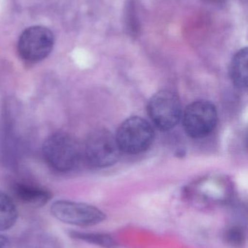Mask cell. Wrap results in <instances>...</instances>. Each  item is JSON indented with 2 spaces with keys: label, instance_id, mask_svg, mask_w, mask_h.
<instances>
[{
  "label": "cell",
  "instance_id": "obj_12",
  "mask_svg": "<svg viewBox=\"0 0 248 248\" xmlns=\"http://www.w3.org/2000/svg\"><path fill=\"white\" fill-rule=\"evenodd\" d=\"M226 240L234 247L241 246L244 243L245 237L243 231L238 227L230 229L226 234Z\"/></svg>",
  "mask_w": 248,
  "mask_h": 248
},
{
  "label": "cell",
  "instance_id": "obj_3",
  "mask_svg": "<svg viewBox=\"0 0 248 248\" xmlns=\"http://www.w3.org/2000/svg\"><path fill=\"white\" fill-rule=\"evenodd\" d=\"M121 153L116 137L105 129H98L90 133L83 149L87 163L98 169L113 166L119 160Z\"/></svg>",
  "mask_w": 248,
  "mask_h": 248
},
{
  "label": "cell",
  "instance_id": "obj_13",
  "mask_svg": "<svg viewBox=\"0 0 248 248\" xmlns=\"http://www.w3.org/2000/svg\"><path fill=\"white\" fill-rule=\"evenodd\" d=\"M0 248H12L10 240L5 236L0 234Z\"/></svg>",
  "mask_w": 248,
  "mask_h": 248
},
{
  "label": "cell",
  "instance_id": "obj_14",
  "mask_svg": "<svg viewBox=\"0 0 248 248\" xmlns=\"http://www.w3.org/2000/svg\"><path fill=\"white\" fill-rule=\"evenodd\" d=\"M207 1H211V2H221V1H225V0H207Z\"/></svg>",
  "mask_w": 248,
  "mask_h": 248
},
{
  "label": "cell",
  "instance_id": "obj_4",
  "mask_svg": "<svg viewBox=\"0 0 248 248\" xmlns=\"http://www.w3.org/2000/svg\"><path fill=\"white\" fill-rule=\"evenodd\" d=\"M147 111L154 125L163 131L174 128L180 122L182 108L177 94L169 90H162L151 97Z\"/></svg>",
  "mask_w": 248,
  "mask_h": 248
},
{
  "label": "cell",
  "instance_id": "obj_9",
  "mask_svg": "<svg viewBox=\"0 0 248 248\" xmlns=\"http://www.w3.org/2000/svg\"><path fill=\"white\" fill-rule=\"evenodd\" d=\"M248 49H240L233 58L230 65V78L233 84L239 89L248 85Z\"/></svg>",
  "mask_w": 248,
  "mask_h": 248
},
{
  "label": "cell",
  "instance_id": "obj_7",
  "mask_svg": "<svg viewBox=\"0 0 248 248\" xmlns=\"http://www.w3.org/2000/svg\"><path fill=\"white\" fill-rule=\"evenodd\" d=\"M52 215L61 222L79 227H90L104 221L106 215L93 205L61 200L51 205Z\"/></svg>",
  "mask_w": 248,
  "mask_h": 248
},
{
  "label": "cell",
  "instance_id": "obj_10",
  "mask_svg": "<svg viewBox=\"0 0 248 248\" xmlns=\"http://www.w3.org/2000/svg\"><path fill=\"white\" fill-rule=\"evenodd\" d=\"M18 213L13 200L0 190V232L10 230L16 224Z\"/></svg>",
  "mask_w": 248,
  "mask_h": 248
},
{
  "label": "cell",
  "instance_id": "obj_2",
  "mask_svg": "<svg viewBox=\"0 0 248 248\" xmlns=\"http://www.w3.org/2000/svg\"><path fill=\"white\" fill-rule=\"evenodd\" d=\"M115 137L121 152L139 154L148 150L152 144L154 131L147 120L132 116L121 124Z\"/></svg>",
  "mask_w": 248,
  "mask_h": 248
},
{
  "label": "cell",
  "instance_id": "obj_8",
  "mask_svg": "<svg viewBox=\"0 0 248 248\" xmlns=\"http://www.w3.org/2000/svg\"><path fill=\"white\" fill-rule=\"evenodd\" d=\"M13 192L17 199L32 206H42L51 198V193L49 191L29 184L20 182L15 184Z\"/></svg>",
  "mask_w": 248,
  "mask_h": 248
},
{
  "label": "cell",
  "instance_id": "obj_1",
  "mask_svg": "<svg viewBox=\"0 0 248 248\" xmlns=\"http://www.w3.org/2000/svg\"><path fill=\"white\" fill-rule=\"evenodd\" d=\"M47 163L58 172L74 170L81 157V149L77 140L65 132H56L46 139L42 147Z\"/></svg>",
  "mask_w": 248,
  "mask_h": 248
},
{
  "label": "cell",
  "instance_id": "obj_11",
  "mask_svg": "<svg viewBox=\"0 0 248 248\" xmlns=\"http://www.w3.org/2000/svg\"><path fill=\"white\" fill-rule=\"evenodd\" d=\"M70 237L75 240H81L90 244L96 245L103 248H113L116 246V241L112 236L100 233H87L81 232L70 231L68 232Z\"/></svg>",
  "mask_w": 248,
  "mask_h": 248
},
{
  "label": "cell",
  "instance_id": "obj_6",
  "mask_svg": "<svg viewBox=\"0 0 248 248\" xmlns=\"http://www.w3.org/2000/svg\"><path fill=\"white\" fill-rule=\"evenodd\" d=\"M54 42L53 33L48 28L31 26L20 34L17 42V52L23 61L39 62L50 55Z\"/></svg>",
  "mask_w": 248,
  "mask_h": 248
},
{
  "label": "cell",
  "instance_id": "obj_5",
  "mask_svg": "<svg viewBox=\"0 0 248 248\" xmlns=\"http://www.w3.org/2000/svg\"><path fill=\"white\" fill-rule=\"evenodd\" d=\"M218 113L215 106L206 100L191 103L183 112L182 124L189 137L201 139L210 135L215 129Z\"/></svg>",
  "mask_w": 248,
  "mask_h": 248
}]
</instances>
